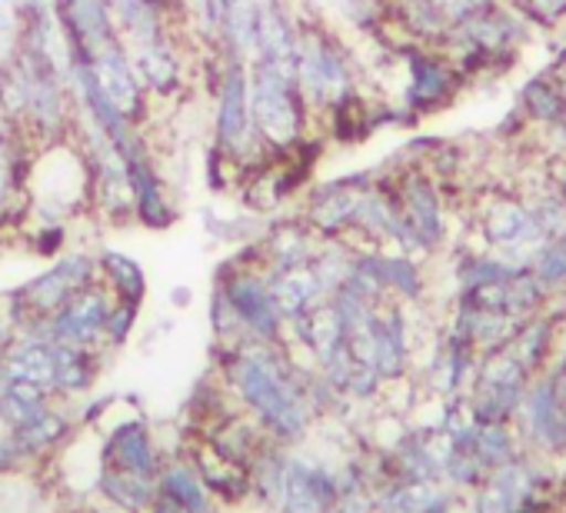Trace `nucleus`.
I'll use <instances>...</instances> for the list:
<instances>
[{
	"label": "nucleus",
	"instance_id": "nucleus-1",
	"mask_svg": "<svg viewBox=\"0 0 566 513\" xmlns=\"http://www.w3.org/2000/svg\"><path fill=\"white\" fill-rule=\"evenodd\" d=\"M97 250H64L54 256L51 268H44L38 278L24 281L21 287L4 294V314L14 324V334L44 337V324L84 287L97 284ZM48 341V337H44Z\"/></svg>",
	"mask_w": 566,
	"mask_h": 513
},
{
	"label": "nucleus",
	"instance_id": "nucleus-2",
	"mask_svg": "<svg viewBox=\"0 0 566 513\" xmlns=\"http://www.w3.org/2000/svg\"><path fill=\"white\" fill-rule=\"evenodd\" d=\"M207 94L213 101V121H210V144L237 167V174H250L266 164V144L253 130L250 117V71L247 64H233L217 57L213 81L207 84Z\"/></svg>",
	"mask_w": 566,
	"mask_h": 513
},
{
	"label": "nucleus",
	"instance_id": "nucleus-3",
	"mask_svg": "<svg viewBox=\"0 0 566 513\" xmlns=\"http://www.w3.org/2000/svg\"><path fill=\"white\" fill-rule=\"evenodd\" d=\"M250 117L256 137L270 154H287L304 137L307 104L297 91V81L283 77L263 64H250Z\"/></svg>",
	"mask_w": 566,
	"mask_h": 513
},
{
	"label": "nucleus",
	"instance_id": "nucleus-4",
	"mask_svg": "<svg viewBox=\"0 0 566 513\" xmlns=\"http://www.w3.org/2000/svg\"><path fill=\"white\" fill-rule=\"evenodd\" d=\"M347 87L350 74L337 41L317 24H297V91L307 111L337 107L347 97Z\"/></svg>",
	"mask_w": 566,
	"mask_h": 513
},
{
	"label": "nucleus",
	"instance_id": "nucleus-5",
	"mask_svg": "<svg viewBox=\"0 0 566 513\" xmlns=\"http://www.w3.org/2000/svg\"><path fill=\"white\" fill-rule=\"evenodd\" d=\"M134 67L144 81V91L150 97V104H180L184 94L190 91L197 71L187 67V54H184V34L167 31L147 44L130 48Z\"/></svg>",
	"mask_w": 566,
	"mask_h": 513
},
{
	"label": "nucleus",
	"instance_id": "nucleus-6",
	"mask_svg": "<svg viewBox=\"0 0 566 513\" xmlns=\"http://www.w3.org/2000/svg\"><path fill=\"white\" fill-rule=\"evenodd\" d=\"M91 61V71L97 77V87L104 91V97L124 114L130 117L134 124L147 127L150 114H154V104L144 91V81L134 67V57H130V48L117 38L111 44H101L97 51L87 54Z\"/></svg>",
	"mask_w": 566,
	"mask_h": 513
},
{
	"label": "nucleus",
	"instance_id": "nucleus-7",
	"mask_svg": "<svg viewBox=\"0 0 566 513\" xmlns=\"http://www.w3.org/2000/svg\"><path fill=\"white\" fill-rule=\"evenodd\" d=\"M34 140L11 121L0 117V230L28 227V174Z\"/></svg>",
	"mask_w": 566,
	"mask_h": 513
},
{
	"label": "nucleus",
	"instance_id": "nucleus-8",
	"mask_svg": "<svg viewBox=\"0 0 566 513\" xmlns=\"http://www.w3.org/2000/svg\"><path fill=\"white\" fill-rule=\"evenodd\" d=\"M114 307V294L97 281L74 294L48 324L44 337L51 344H71V347H101L104 350V324Z\"/></svg>",
	"mask_w": 566,
	"mask_h": 513
},
{
	"label": "nucleus",
	"instance_id": "nucleus-9",
	"mask_svg": "<svg viewBox=\"0 0 566 513\" xmlns=\"http://www.w3.org/2000/svg\"><path fill=\"white\" fill-rule=\"evenodd\" d=\"M101 467L157 480V473L164 467V450L157 447L150 427L140 417H127L124 423H117L107 433V440L101 447Z\"/></svg>",
	"mask_w": 566,
	"mask_h": 513
},
{
	"label": "nucleus",
	"instance_id": "nucleus-10",
	"mask_svg": "<svg viewBox=\"0 0 566 513\" xmlns=\"http://www.w3.org/2000/svg\"><path fill=\"white\" fill-rule=\"evenodd\" d=\"M107 350L101 347H71V344H54V397L57 400H84L101 374H104Z\"/></svg>",
	"mask_w": 566,
	"mask_h": 513
},
{
	"label": "nucleus",
	"instance_id": "nucleus-11",
	"mask_svg": "<svg viewBox=\"0 0 566 513\" xmlns=\"http://www.w3.org/2000/svg\"><path fill=\"white\" fill-rule=\"evenodd\" d=\"M157 496L170 500L174 506H180L187 513H217V500L203 486L187 450L177 457H164V467L157 473Z\"/></svg>",
	"mask_w": 566,
	"mask_h": 513
},
{
	"label": "nucleus",
	"instance_id": "nucleus-12",
	"mask_svg": "<svg viewBox=\"0 0 566 513\" xmlns=\"http://www.w3.org/2000/svg\"><path fill=\"white\" fill-rule=\"evenodd\" d=\"M256 31H260V0H223L217 54L233 64H247L256 57Z\"/></svg>",
	"mask_w": 566,
	"mask_h": 513
},
{
	"label": "nucleus",
	"instance_id": "nucleus-13",
	"mask_svg": "<svg viewBox=\"0 0 566 513\" xmlns=\"http://www.w3.org/2000/svg\"><path fill=\"white\" fill-rule=\"evenodd\" d=\"M266 287H270V297H273L283 324H294L297 317H304L314 304H321L327 297L311 264L287 268V271H270Z\"/></svg>",
	"mask_w": 566,
	"mask_h": 513
},
{
	"label": "nucleus",
	"instance_id": "nucleus-14",
	"mask_svg": "<svg viewBox=\"0 0 566 513\" xmlns=\"http://www.w3.org/2000/svg\"><path fill=\"white\" fill-rule=\"evenodd\" d=\"M331 493H334V486L321 470H314L307 463H297V460L283 463V480H280L276 503L287 513H327Z\"/></svg>",
	"mask_w": 566,
	"mask_h": 513
},
{
	"label": "nucleus",
	"instance_id": "nucleus-15",
	"mask_svg": "<svg viewBox=\"0 0 566 513\" xmlns=\"http://www.w3.org/2000/svg\"><path fill=\"white\" fill-rule=\"evenodd\" d=\"M97 271H101V284L114 294V301L144 307L147 271L134 253H127L120 247H97Z\"/></svg>",
	"mask_w": 566,
	"mask_h": 513
},
{
	"label": "nucleus",
	"instance_id": "nucleus-16",
	"mask_svg": "<svg viewBox=\"0 0 566 513\" xmlns=\"http://www.w3.org/2000/svg\"><path fill=\"white\" fill-rule=\"evenodd\" d=\"M97 490L120 513H150L154 500H157V480L107 470V467H101V473H97Z\"/></svg>",
	"mask_w": 566,
	"mask_h": 513
},
{
	"label": "nucleus",
	"instance_id": "nucleus-17",
	"mask_svg": "<svg viewBox=\"0 0 566 513\" xmlns=\"http://www.w3.org/2000/svg\"><path fill=\"white\" fill-rule=\"evenodd\" d=\"M360 190L354 184H334V187H324L314 203L307 207V223L321 233H337L344 227L354 223L357 217V207H360Z\"/></svg>",
	"mask_w": 566,
	"mask_h": 513
},
{
	"label": "nucleus",
	"instance_id": "nucleus-18",
	"mask_svg": "<svg viewBox=\"0 0 566 513\" xmlns=\"http://www.w3.org/2000/svg\"><path fill=\"white\" fill-rule=\"evenodd\" d=\"M54 394L34 384H14V380H0V413H4L8 430H21L34 420H41L54 407Z\"/></svg>",
	"mask_w": 566,
	"mask_h": 513
},
{
	"label": "nucleus",
	"instance_id": "nucleus-19",
	"mask_svg": "<svg viewBox=\"0 0 566 513\" xmlns=\"http://www.w3.org/2000/svg\"><path fill=\"white\" fill-rule=\"evenodd\" d=\"M197 220H200V230H203V237L210 243H223L227 247V243H250V240L260 237V233H253L260 227V220L247 207H240L233 213L217 210V207H200Z\"/></svg>",
	"mask_w": 566,
	"mask_h": 513
},
{
	"label": "nucleus",
	"instance_id": "nucleus-20",
	"mask_svg": "<svg viewBox=\"0 0 566 513\" xmlns=\"http://www.w3.org/2000/svg\"><path fill=\"white\" fill-rule=\"evenodd\" d=\"M536 230H539L536 220H533L523 207H516V203H496V207L490 210V217H486V233H490V240L506 243V247L533 240Z\"/></svg>",
	"mask_w": 566,
	"mask_h": 513
},
{
	"label": "nucleus",
	"instance_id": "nucleus-21",
	"mask_svg": "<svg viewBox=\"0 0 566 513\" xmlns=\"http://www.w3.org/2000/svg\"><path fill=\"white\" fill-rule=\"evenodd\" d=\"M41 486L28 470L0 473V513H41Z\"/></svg>",
	"mask_w": 566,
	"mask_h": 513
},
{
	"label": "nucleus",
	"instance_id": "nucleus-22",
	"mask_svg": "<svg viewBox=\"0 0 566 513\" xmlns=\"http://www.w3.org/2000/svg\"><path fill=\"white\" fill-rule=\"evenodd\" d=\"M407 203H410V217H413V227L423 233V237H437L440 233V210H437V197L433 190L423 184V180H413L407 187Z\"/></svg>",
	"mask_w": 566,
	"mask_h": 513
},
{
	"label": "nucleus",
	"instance_id": "nucleus-23",
	"mask_svg": "<svg viewBox=\"0 0 566 513\" xmlns=\"http://www.w3.org/2000/svg\"><path fill=\"white\" fill-rule=\"evenodd\" d=\"M137 321H140V307H137V304L114 301V307H111V314H107V324H104V350H107V354L120 350V347L134 337Z\"/></svg>",
	"mask_w": 566,
	"mask_h": 513
},
{
	"label": "nucleus",
	"instance_id": "nucleus-24",
	"mask_svg": "<svg viewBox=\"0 0 566 513\" xmlns=\"http://www.w3.org/2000/svg\"><path fill=\"white\" fill-rule=\"evenodd\" d=\"M28 230V240H31V253L34 256H44V261H54L67 250V240H71V223H31L24 227Z\"/></svg>",
	"mask_w": 566,
	"mask_h": 513
},
{
	"label": "nucleus",
	"instance_id": "nucleus-25",
	"mask_svg": "<svg viewBox=\"0 0 566 513\" xmlns=\"http://www.w3.org/2000/svg\"><path fill=\"white\" fill-rule=\"evenodd\" d=\"M237 184H240L237 167H233L213 144H207V154H203V187H207L210 193H227V190H233Z\"/></svg>",
	"mask_w": 566,
	"mask_h": 513
},
{
	"label": "nucleus",
	"instance_id": "nucleus-26",
	"mask_svg": "<svg viewBox=\"0 0 566 513\" xmlns=\"http://www.w3.org/2000/svg\"><path fill=\"white\" fill-rule=\"evenodd\" d=\"M533 423H536V433L543 437V443H559L566 437V423H563V417L553 407L549 387H543L533 397Z\"/></svg>",
	"mask_w": 566,
	"mask_h": 513
},
{
	"label": "nucleus",
	"instance_id": "nucleus-27",
	"mask_svg": "<svg viewBox=\"0 0 566 513\" xmlns=\"http://www.w3.org/2000/svg\"><path fill=\"white\" fill-rule=\"evenodd\" d=\"M21 28H24V18H21L18 0H0V64L18 54Z\"/></svg>",
	"mask_w": 566,
	"mask_h": 513
},
{
	"label": "nucleus",
	"instance_id": "nucleus-28",
	"mask_svg": "<svg viewBox=\"0 0 566 513\" xmlns=\"http://www.w3.org/2000/svg\"><path fill=\"white\" fill-rule=\"evenodd\" d=\"M513 503H516V473H500V477L490 483V490L483 493L480 510H483V513H510Z\"/></svg>",
	"mask_w": 566,
	"mask_h": 513
},
{
	"label": "nucleus",
	"instance_id": "nucleus-29",
	"mask_svg": "<svg viewBox=\"0 0 566 513\" xmlns=\"http://www.w3.org/2000/svg\"><path fill=\"white\" fill-rule=\"evenodd\" d=\"M539 278L543 281H566V237H559L539 261Z\"/></svg>",
	"mask_w": 566,
	"mask_h": 513
},
{
	"label": "nucleus",
	"instance_id": "nucleus-30",
	"mask_svg": "<svg viewBox=\"0 0 566 513\" xmlns=\"http://www.w3.org/2000/svg\"><path fill=\"white\" fill-rule=\"evenodd\" d=\"M440 84H443V71L427 61H417V97H437Z\"/></svg>",
	"mask_w": 566,
	"mask_h": 513
},
{
	"label": "nucleus",
	"instance_id": "nucleus-31",
	"mask_svg": "<svg viewBox=\"0 0 566 513\" xmlns=\"http://www.w3.org/2000/svg\"><path fill=\"white\" fill-rule=\"evenodd\" d=\"M533 4V11L536 14H543V18H556L563 8H566V0H530Z\"/></svg>",
	"mask_w": 566,
	"mask_h": 513
},
{
	"label": "nucleus",
	"instance_id": "nucleus-32",
	"mask_svg": "<svg viewBox=\"0 0 566 513\" xmlns=\"http://www.w3.org/2000/svg\"><path fill=\"white\" fill-rule=\"evenodd\" d=\"M170 304H174V307H190V304H193V291H190L187 284H174V287H170Z\"/></svg>",
	"mask_w": 566,
	"mask_h": 513
},
{
	"label": "nucleus",
	"instance_id": "nucleus-33",
	"mask_svg": "<svg viewBox=\"0 0 566 513\" xmlns=\"http://www.w3.org/2000/svg\"><path fill=\"white\" fill-rule=\"evenodd\" d=\"M8 427H4V413H0V433H4Z\"/></svg>",
	"mask_w": 566,
	"mask_h": 513
},
{
	"label": "nucleus",
	"instance_id": "nucleus-34",
	"mask_svg": "<svg viewBox=\"0 0 566 513\" xmlns=\"http://www.w3.org/2000/svg\"><path fill=\"white\" fill-rule=\"evenodd\" d=\"M563 187H566V167H563Z\"/></svg>",
	"mask_w": 566,
	"mask_h": 513
},
{
	"label": "nucleus",
	"instance_id": "nucleus-35",
	"mask_svg": "<svg viewBox=\"0 0 566 513\" xmlns=\"http://www.w3.org/2000/svg\"><path fill=\"white\" fill-rule=\"evenodd\" d=\"M344 513H357V510H354V506H347V510H344Z\"/></svg>",
	"mask_w": 566,
	"mask_h": 513
},
{
	"label": "nucleus",
	"instance_id": "nucleus-36",
	"mask_svg": "<svg viewBox=\"0 0 566 513\" xmlns=\"http://www.w3.org/2000/svg\"><path fill=\"white\" fill-rule=\"evenodd\" d=\"M0 307H4V294H0Z\"/></svg>",
	"mask_w": 566,
	"mask_h": 513
},
{
	"label": "nucleus",
	"instance_id": "nucleus-37",
	"mask_svg": "<svg viewBox=\"0 0 566 513\" xmlns=\"http://www.w3.org/2000/svg\"><path fill=\"white\" fill-rule=\"evenodd\" d=\"M307 4H317V0H307Z\"/></svg>",
	"mask_w": 566,
	"mask_h": 513
}]
</instances>
